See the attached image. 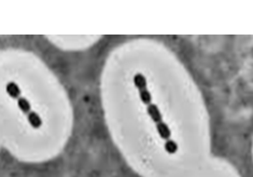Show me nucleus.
I'll list each match as a JSON object with an SVG mask.
<instances>
[{
	"label": "nucleus",
	"mask_w": 253,
	"mask_h": 177,
	"mask_svg": "<svg viewBox=\"0 0 253 177\" xmlns=\"http://www.w3.org/2000/svg\"><path fill=\"white\" fill-rule=\"evenodd\" d=\"M134 82H135V85L137 87V89L139 90L140 99L143 102V104H146V105H150L152 102V97L147 89L146 78H144V76L141 74H137L134 78Z\"/></svg>",
	"instance_id": "nucleus-1"
},
{
	"label": "nucleus",
	"mask_w": 253,
	"mask_h": 177,
	"mask_svg": "<svg viewBox=\"0 0 253 177\" xmlns=\"http://www.w3.org/2000/svg\"><path fill=\"white\" fill-rule=\"evenodd\" d=\"M148 114L150 115V117L152 118V120L155 122V124H160L163 122L162 120V115L159 111V107L154 105V104H150L148 105Z\"/></svg>",
	"instance_id": "nucleus-2"
},
{
	"label": "nucleus",
	"mask_w": 253,
	"mask_h": 177,
	"mask_svg": "<svg viewBox=\"0 0 253 177\" xmlns=\"http://www.w3.org/2000/svg\"><path fill=\"white\" fill-rule=\"evenodd\" d=\"M164 151L168 156H174L178 154L179 146L176 142H174V140L169 139V140H167V142H165V144H164Z\"/></svg>",
	"instance_id": "nucleus-3"
}]
</instances>
